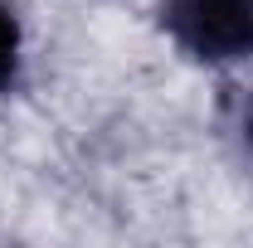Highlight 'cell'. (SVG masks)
Masks as SVG:
<instances>
[{
	"label": "cell",
	"mask_w": 253,
	"mask_h": 248,
	"mask_svg": "<svg viewBox=\"0 0 253 248\" xmlns=\"http://www.w3.org/2000/svg\"><path fill=\"white\" fill-rule=\"evenodd\" d=\"M244 131H249V141H253V107H249V117H244Z\"/></svg>",
	"instance_id": "obj_3"
},
{
	"label": "cell",
	"mask_w": 253,
	"mask_h": 248,
	"mask_svg": "<svg viewBox=\"0 0 253 248\" xmlns=\"http://www.w3.org/2000/svg\"><path fill=\"white\" fill-rule=\"evenodd\" d=\"M15 63H20V30H15V15L0 5V93L15 83Z\"/></svg>",
	"instance_id": "obj_2"
},
{
	"label": "cell",
	"mask_w": 253,
	"mask_h": 248,
	"mask_svg": "<svg viewBox=\"0 0 253 248\" xmlns=\"http://www.w3.org/2000/svg\"><path fill=\"white\" fill-rule=\"evenodd\" d=\"M166 30L205 63L253 59V0H166Z\"/></svg>",
	"instance_id": "obj_1"
}]
</instances>
